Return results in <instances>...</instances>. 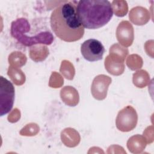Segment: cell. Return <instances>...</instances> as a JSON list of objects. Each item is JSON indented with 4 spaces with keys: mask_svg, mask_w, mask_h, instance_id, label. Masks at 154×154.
Instances as JSON below:
<instances>
[{
    "mask_svg": "<svg viewBox=\"0 0 154 154\" xmlns=\"http://www.w3.org/2000/svg\"><path fill=\"white\" fill-rule=\"evenodd\" d=\"M138 115L135 109L130 105L120 110L116 117L117 128L122 132H129L137 126Z\"/></svg>",
    "mask_w": 154,
    "mask_h": 154,
    "instance_id": "obj_4",
    "label": "cell"
},
{
    "mask_svg": "<svg viewBox=\"0 0 154 154\" xmlns=\"http://www.w3.org/2000/svg\"><path fill=\"white\" fill-rule=\"evenodd\" d=\"M111 83V78L105 75L96 76L91 84V92L94 98L102 100L105 99L109 84Z\"/></svg>",
    "mask_w": 154,
    "mask_h": 154,
    "instance_id": "obj_6",
    "label": "cell"
},
{
    "mask_svg": "<svg viewBox=\"0 0 154 154\" xmlns=\"http://www.w3.org/2000/svg\"><path fill=\"white\" fill-rule=\"evenodd\" d=\"M49 54V50L45 46H35L29 49L30 58L35 62L45 60Z\"/></svg>",
    "mask_w": 154,
    "mask_h": 154,
    "instance_id": "obj_13",
    "label": "cell"
},
{
    "mask_svg": "<svg viewBox=\"0 0 154 154\" xmlns=\"http://www.w3.org/2000/svg\"><path fill=\"white\" fill-rule=\"evenodd\" d=\"M39 131V127L35 123H29L22 128L20 131V134L25 136L35 135Z\"/></svg>",
    "mask_w": 154,
    "mask_h": 154,
    "instance_id": "obj_21",
    "label": "cell"
},
{
    "mask_svg": "<svg viewBox=\"0 0 154 154\" xmlns=\"http://www.w3.org/2000/svg\"><path fill=\"white\" fill-rule=\"evenodd\" d=\"M143 61L141 58L137 55H131L129 56L126 60V64L132 70L140 69L143 66V63H136Z\"/></svg>",
    "mask_w": 154,
    "mask_h": 154,
    "instance_id": "obj_20",
    "label": "cell"
},
{
    "mask_svg": "<svg viewBox=\"0 0 154 154\" xmlns=\"http://www.w3.org/2000/svg\"><path fill=\"white\" fill-rule=\"evenodd\" d=\"M77 4L76 1L63 2L51 15L52 29L58 38L67 42L78 41L84 34V28L76 13Z\"/></svg>",
    "mask_w": 154,
    "mask_h": 154,
    "instance_id": "obj_1",
    "label": "cell"
},
{
    "mask_svg": "<svg viewBox=\"0 0 154 154\" xmlns=\"http://www.w3.org/2000/svg\"><path fill=\"white\" fill-rule=\"evenodd\" d=\"M0 115L8 113L13 108L14 100V88L11 82L3 76L0 77Z\"/></svg>",
    "mask_w": 154,
    "mask_h": 154,
    "instance_id": "obj_3",
    "label": "cell"
},
{
    "mask_svg": "<svg viewBox=\"0 0 154 154\" xmlns=\"http://www.w3.org/2000/svg\"><path fill=\"white\" fill-rule=\"evenodd\" d=\"M60 71L66 79L69 80L73 79L75 75V69L70 61L67 60L63 61Z\"/></svg>",
    "mask_w": 154,
    "mask_h": 154,
    "instance_id": "obj_18",
    "label": "cell"
},
{
    "mask_svg": "<svg viewBox=\"0 0 154 154\" xmlns=\"http://www.w3.org/2000/svg\"><path fill=\"white\" fill-rule=\"evenodd\" d=\"M60 96L63 102L70 106H76L79 100L77 90L72 86H66L60 91Z\"/></svg>",
    "mask_w": 154,
    "mask_h": 154,
    "instance_id": "obj_10",
    "label": "cell"
},
{
    "mask_svg": "<svg viewBox=\"0 0 154 154\" xmlns=\"http://www.w3.org/2000/svg\"><path fill=\"white\" fill-rule=\"evenodd\" d=\"M111 7L115 14L119 17H123L125 16L128 11V4L125 1H113L111 3Z\"/></svg>",
    "mask_w": 154,
    "mask_h": 154,
    "instance_id": "obj_17",
    "label": "cell"
},
{
    "mask_svg": "<svg viewBox=\"0 0 154 154\" xmlns=\"http://www.w3.org/2000/svg\"><path fill=\"white\" fill-rule=\"evenodd\" d=\"M149 82V75L144 70H140L133 75V83L138 88L146 87Z\"/></svg>",
    "mask_w": 154,
    "mask_h": 154,
    "instance_id": "obj_15",
    "label": "cell"
},
{
    "mask_svg": "<svg viewBox=\"0 0 154 154\" xmlns=\"http://www.w3.org/2000/svg\"><path fill=\"white\" fill-rule=\"evenodd\" d=\"M7 74L13 82L17 85H21L25 81V76L24 73L18 67L10 66L8 67Z\"/></svg>",
    "mask_w": 154,
    "mask_h": 154,
    "instance_id": "obj_14",
    "label": "cell"
},
{
    "mask_svg": "<svg viewBox=\"0 0 154 154\" xmlns=\"http://www.w3.org/2000/svg\"><path fill=\"white\" fill-rule=\"evenodd\" d=\"M129 17L130 20L135 25H143L149 20L150 13L146 8L137 6L131 9Z\"/></svg>",
    "mask_w": 154,
    "mask_h": 154,
    "instance_id": "obj_8",
    "label": "cell"
},
{
    "mask_svg": "<svg viewBox=\"0 0 154 154\" xmlns=\"http://www.w3.org/2000/svg\"><path fill=\"white\" fill-rule=\"evenodd\" d=\"M105 67L109 73L116 76L122 75L125 70L124 61L109 55L105 58Z\"/></svg>",
    "mask_w": 154,
    "mask_h": 154,
    "instance_id": "obj_9",
    "label": "cell"
},
{
    "mask_svg": "<svg viewBox=\"0 0 154 154\" xmlns=\"http://www.w3.org/2000/svg\"><path fill=\"white\" fill-rule=\"evenodd\" d=\"M146 139L141 135H136L131 137L127 142V147L132 153L141 152L146 146Z\"/></svg>",
    "mask_w": 154,
    "mask_h": 154,
    "instance_id": "obj_12",
    "label": "cell"
},
{
    "mask_svg": "<svg viewBox=\"0 0 154 154\" xmlns=\"http://www.w3.org/2000/svg\"><path fill=\"white\" fill-rule=\"evenodd\" d=\"M63 84V79L58 73L54 72L51 76L49 85L53 88H59Z\"/></svg>",
    "mask_w": 154,
    "mask_h": 154,
    "instance_id": "obj_22",
    "label": "cell"
},
{
    "mask_svg": "<svg viewBox=\"0 0 154 154\" xmlns=\"http://www.w3.org/2000/svg\"><path fill=\"white\" fill-rule=\"evenodd\" d=\"M61 138L62 142L68 147H75L80 141L79 133L70 128H66L61 132Z\"/></svg>",
    "mask_w": 154,
    "mask_h": 154,
    "instance_id": "obj_11",
    "label": "cell"
},
{
    "mask_svg": "<svg viewBox=\"0 0 154 154\" xmlns=\"http://www.w3.org/2000/svg\"><path fill=\"white\" fill-rule=\"evenodd\" d=\"M78 19L87 29L101 28L109 22L113 15L111 4L107 0H81L78 2Z\"/></svg>",
    "mask_w": 154,
    "mask_h": 154,
    "instance_id": "obj_2",
    "label": "cell"
},
{
    "mask_svg": "<svg viewBox=\"0 0 154 154\" xmlns=\"http://www.w3.org/2000/svg\"><path fill=\"white\" fill-rule=\"evenodd\" d=\"M128 53V49L122 47L119 43H115L112 45L109 49V55L120 58L124 61Z\"/></svg>",
    "mask_w": 154,
    "mask_h": 154,
    "instance_id": "obj_19",
    "label": "cell"
},
{
    "mask_svg": "<svg viewBox=\"0 0 154 154\" xmlns=\"http://www.w3.org/2000/svg\"><path fill=\"white\" fill-rule=\"evenodd\" d=\"M81 52L85 60L93 62L102 59L105 48L100 41L90 38L82 43Z\"/></svg>",
    "mask_w": 154,
    "mask_h": 154,
    "instance_id": "obj_5",
    "label": "cell"
},
{
    "mask_svg": "<svg viewBox=\"0 0 154 154\" xmlns=\"http://www.w3.org/2000/svg\"><path fill=\"white\" fill-rule=\"evenodd\" d=\"M8 62L11 64V66L19 68L25 64L26 57L22 52L15 51L9 55Z\"/></svg>",
    "mask_w": 154,
    "mask_h": 154,
    "instance_id": "obj_16",
    "label": "cell"
},
{
    "mask_svg": "<svg viewBox=\"0 0 154 154\" xmlns=\"http://www.w3.org/2000/svg\"><path fill=\"white\" fill-rule=\"evenodd\" d=\"M116 37L119 42L125 47L130 46L134 41V28L132 24L123 20L118 25L116 29Z\"/></svg>",
    "mask_w": 154,
    "mask_h": 154,
    "instance_id": "obj_7",
    "label": "cell"
}]
</instances>
